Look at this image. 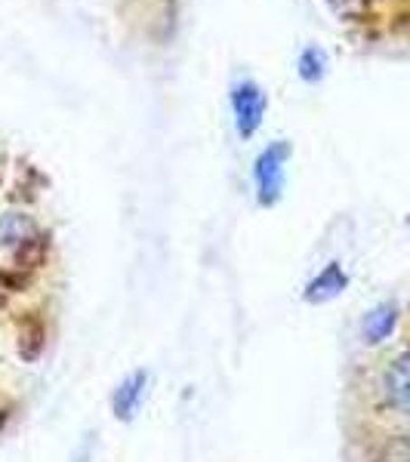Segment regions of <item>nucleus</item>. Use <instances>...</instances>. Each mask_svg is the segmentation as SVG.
<instances>
[{
  "label": "nucleus",
  "instance_id": "nucleus-5",
  "mask_svg": "<svg viewBox=\"0 0 410 462\" xmlns=\"http://www.w3.org/2000/svg\"><path fill=\"white\" fill-rule=\"evenodd\" d=\"M349 287V272L342 268V263H327L315 278L305 284L303 290V302L305 305H327L337 296L346 293Z\"/></svg>",
  "mask_w": 410,
  "mask_h": 462
},
{
  "label": "nucleus",
  "instance_id": "nucleus-7",
  "mask_svg": "<svg viewBox=\"0 0 410 462\" xmlns=\"http://www.w3.org/2000/svg\"><path fill=\"white\" fill-rule=\"evenodd\" d=\"M368 462H410V431H389L370 447Z\"/></svg>",
  "mask_w": 410,
  "mask_h": 462
},
{
  "label": "nucleus",
  "instance_id": "nucleus-3",
  "mask_svg": "<svg viewBox=\"0 0 410 462\" xmlns=\"http://www.w3.org/2000/svg\"><path fill=\"white\" fill-rule=\"evenodd\" d=\"M266 108H268V99L259 84H253V80H238L232 87V111H235L238 136L241 139H250L253 133L263 126Z\"/></svg>",
  "mask_w": 410,
  "mask_h": 462
},
{
  "label": "nucleus",
  "instance_id": "nucleus-2",
  "mask_svg": "<svg viewBox=\"0 0 410 462\" xmlns=\"http://www.w3.org/2000/svg\"><path fill=\"white\" fill-rule=\"evenodd\" d=\"M290 154H294V148H290V143H284V139H278V143H272L259 152L256 163H253V185H256L259 207H275L281 200V195H284Z\"/></svg>",
  "mask_w": 410,
  "mask_h": 462
},
{
  "label": "nucleus",
  "instance_id": "nucleus-1",
  "mask_svg": "<svg viewBox=\"0 0 410 462\" xmlns=\"http://www.w3.org/2000/svg\"><path fill=\"white\" fill-rule=\"evenodd\" d=\"M379 407L398 422H410V348L395 352L377 374Z\"/></svg>",
  "mask_w": 410,
  "mask_h": 462
},
{
  "label": "nucleus",
  "instance_id": "nucleus-4",
  "mask_svg": "<svg viewBox=\"0 0 410 462\" xmlns=\"http://www.w3.org/2000/svg\"><path fill=\"white\" fill-rule=\"evenodd\" d=\"M148 394V370H133L111 392V416L117 422H133L145 404Z\"/></svg>",
  "mask_w": 410,
  "mask_h": 462
},
{
  "label": "nucleus",
  "instance_id": "nucleus-6",
  "mask_svg": "<svg viewBox=\"0 0 410 462\" xmlns=\"http://www.w3.org/2000/svg\"><path fill=\"white\" fill-rule=\"evenodd\" d=\"M398 318H401L398 302L386 300V302L374 305L361 320V342L364 346H383V342L395 333V327H398Z\"/></svg>",
  "mask_w": 410,
  "mask_h": 462
},
{
  "label": "nucleus",
  "instance_id": "nucleus-8",
  "mask_svg": "<svg viewBox=\"0 0 410 462\" xmlns=\"http://www.w3.org/2000/svg\"><path fill=\"white\" fill-rule=\"evenodd\" d=\"M32 237H37V228L25 213H10L0 219V244L16 247V244H28Z\"/></svg>",
  "mask_w": 410,
  "mask_h": 462
}]
</instances>
